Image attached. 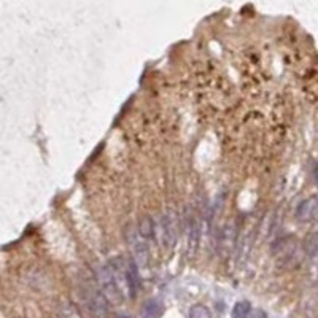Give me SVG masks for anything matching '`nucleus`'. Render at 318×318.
<instances>
[{
	"label": "nucleus",
	"mask_w": 318,
	"mask_h": 318,
	"mask_svg": "<svg viewBox=\"0 0 318 318\" xmlns=\"http://www.w3.org/2000/svg\"><path fill=\"white\" fill-rule=\"evenodd\" d=\"M126 285L130 298H135L140 290V271L135 266L134 259H126Z\"/></svg>",
	"instance_id": "nucleus-7"
},
{
	"label": "nucleus",
	"mask_w": 318,
	"mask_h": 318,
	"mask_svg": "<svg viewBox=\"0 0 318 318\" xmlns=\"http://www.w3.org/2000/svg\"><path fill=\"white\" fill-rule=\"evenodd\" d=\"M190 318H212L209 307L202 304H196L190 309Z\"/></svg>",
	"instance_id": "nucleus-12"
},
{
	"label": "nucleus",
	"mask_w": 318,
	"mask_h": 318,
	"mask_svg": "<svg viewBox=\"0 0 318 318\" xmlns=\"http://www.w3.org/2000/svg\"><path fill=\"white\" fill-rule=\"evenodd\" d=\"M154 235H158L162 245L172 247L177 240V224L172 215H164L158 224V229L154 227Z\"/></svg>",
	"instance_id": "nucleus-3"
},
{
	"label": "nucleus",
	"mask_w": 318,
	"mask_h": 318,
	"mask_svg": "<svg viewBox=\"0 0 318 318\" xmlns=\"http://www.w3.org/2000/svg\"><path fill=\"white\" fill-rule=\"evenodd\" d=\"M96 282H97V288L101 290V293L104 295V298L107 299L108 304L119 306L123 303L124 295L119 291L118 285L110 272L108 264H99L96 267Z\"/></svg>",
	"instance_id": "nucleus-1"
},
{
	"label": "nucleus",
	"mask_w": 318,
	"mask_h": 318,
	"mask_svg": "<svg viewBox=\"0 0 318 318\" xmlns=\"http://www.w3.org/2000/svg\"><path fill=\"white\" fill-rule=\"evenodd\" d=\"M317 210H318L317 196H311V198H307V199L299 202V206L296 209V216H298L299 221H303V223L314 221V219L317 218Z\"/></svg>",
	"instance_id": "nucleus-6"
},
{
	"label": "nucleus",
	"mask_w": 318,
	"mask_h": 318,
	"mask_svg": "<svg viewBox=\"0 0 318 318\" xmlns=\"http://www.w3.org/2000/svg\"><path fill=\"white\" fill-rule=\"evenodd\" d=\"M83 298H85V303H86L88 309L96 317H99V318L108 317V303L97 287L86 283L85 288H83Z\"/></svg>",
	"instance_id": "nucleus-2"
},
{
	"label": "nucleus",
	"mask_w": 318,
	"mask_h": 318,
	"mask_svg": "<svg viewBox=\"0 0 318 318\" xmlns=\"http://www.w3.org/2000/svg\"><path fill=\"white\" fill-rule=\"evenodd\" d=\"M248 317H250V318H267V314L263 311V309H255V311L250 312Z\"/></svg>",
	"instance_id": "nucleus-14"
},
{
	"label": "nucleus",
	"mask_w": 318,
	"mask_h": 318,
	"mask_svg": "<svg viewBox=\"0 0 318 318\" xmlns=\"http://www.w3.org/2000/svg\"><path fill=\"white\" fill-rule=\"evenodd\" d=\"M186 227H188V255L194 256L199 245V239H201V224H199L198 215L194 213V210H188V215H186Z\"/></svg>",
	"instance_id": "nucleus-5"
},
{
	"label": "nucleus",
	"mask_w": 318,
	"mask_h": 318,
	"mask_svg": "<svg viewBox=\"0 0 318 318\" xmlns=\"http://www.w3.org/2000/svg\"><path fill=\"white\" fill-rule=\"evenodd\" d=\"M137 234L140 235L143 240H150L154 237V223L150 216H145L140 219V223H138V227H137Z\"/></svg>",
	"instance_id": "nucleus-9"
},
{
	"label": "nucleus",
	"mask_w": 318,
	"mask_h": 318,
	"mask_svg": "<svg viewBox=\"0 0 318 318\" xmlns=\"http://www.w3.org/2000/svg\"><path fill=\"white\" fill-rule=\"evenodd\" d=\"M116 318H130V315H127V314H119Z\"/></svg>",
	"instance_id": "nucleus-15"
},
{
	"label": "nucleus",
	"mask_w": 318,
	"mask_h": 318,
	"mask_svg": "<svg viewBox=\"0 0 318 318\" xmlns=\"http://www.w3.org/2000/svg\"><path fill=\"white\" fill-rule=\"evenodd\" d=\"M129 243L132 247L134 251V263L138 269H145L150 263V256H148V248L145 245V240L137 234V231L129 229Z\"/></svg>",
	"instance_id": "nucleus-4"
},
{
	"label": "nucleus",
	"mask_w": 318,
	"mask_h": 318,
	"mask_svg": "<svg viewBox=\"0 0 318 318\" xmlns=\"http://www.w3.org/2000/svg\"><path fill=\"white\" fill-rule=\"evenodd\" d=\"M59 318H83V315L75 304L65 299L59 304Z\"/></svg>",
	"instance_id": "nucleus-10"
},
{
	"label": "nucleus",
	"mask_w": 318,
	"mask_h": 318,
	"mask_svg": "<svg viewBox=\"0 0 318 318\" xmlns=\"http://www.w3.org/2000/svg\"><path fill=\"white\" fill-rule=\"evenodd\" d=\"M162 315V304L158 299H148L142 306L140 317L142 318H161Z\"/></svg>",
	"instance_id": "nucleus-8"
},
{
	"label": "nucleus",
	"mask_w": 318,
	"mask_h": 318,
	"mask_svg": "<svg viewBox=\"0 0 318 318\" xmlns=\"http://www.w3.org/2000/svg\"><path fill=\"white\" fill-rule=\"evenodd\" d=\"M250 312H251V304L248 301H239V303L232 307L231 317L232 318H248Z\"/></svg>",
	"instance_id": "nucleus-11"
},
{
	"label": "nucleus",
	"mask_w": 318,
	"mask_h": 318,
	"mask_svg": "<svg viewBox=\"0 0 318 318\" xmlns=\"http://www.w3.org/2000/svg\"><path fill=\"white\" fill-rule=\"evenodd\" d=\"M306 251L309 253V256H311L312 259L315 258V253H317V235L312 234L311 240H309V243L306 245Z\"/></svg>",
	"instance_id": "nucleus-13"
}]
</instances>
